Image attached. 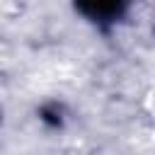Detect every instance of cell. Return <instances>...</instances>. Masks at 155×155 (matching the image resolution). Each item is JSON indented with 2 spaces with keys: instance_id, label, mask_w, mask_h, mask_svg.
<instances>
[{
  "instance_id": "1",
  "label": "cell",
  "mask_w": 155,
  "mask_h": 155,
  "mask_svg": "<svg viewBox=\"0 0 155 155\" xmlns=\"http://www.w3.org/2000/svg\"><path fill=\"white\" fill-rule=\"evenodd\" d=\"M78 5L92 19H111L121 12L124 0H78Z\"/></svg>"
}]
</instances>
